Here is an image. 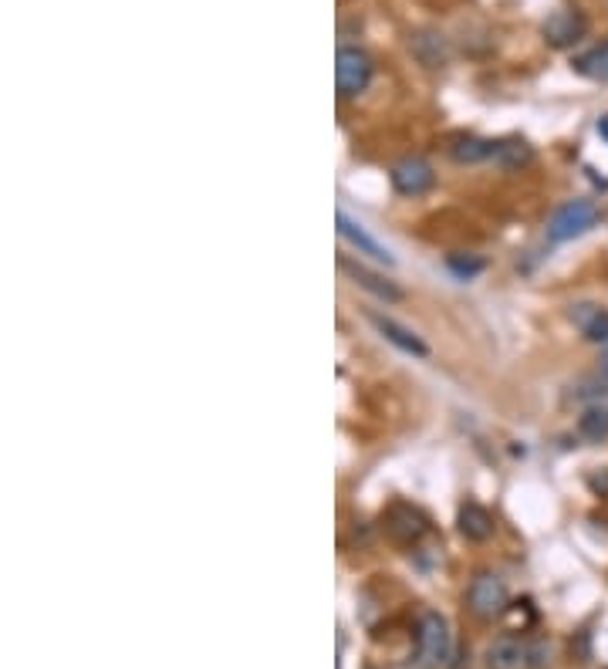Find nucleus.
<instances>
[{
	"label": "nucleus",
	"instance_id": "8",
	"mask_svg": "<svg viewBox=\"0 0 608 669\" xmlns=\"http://www.w3.org/2000/svg\"><path fill=\"white\" fill-rule=\"evenodd\" d=\"M568 318L585 342L608 345V308L595 305V301H578V305H571Z\"/></svg>",
	"mask_w": 608,
	"mask_h": 669
},
{
	"label": "nucleus",
	"instance_id": "3",
	"mask_svg": "<svg viewBox=\"0 0 608 669\" xmlns=\"http://www.w3.org/2000/svg\"><path fill=\"white\" fill-rule=\"evenodd\" d=\"M467 609L477 615V619H497V615L507 612V585L504 578L494 572H480L470 578L467 585Z\"/></svg>",
	"mask_w": 608,
	"mask_h": 669
},
{
	"label": "nucleus",
	"instance_id": "18",
	"mask_svg": "<svg viewBox=\"0 0 608 669\" xmlns=\"http://www.w3.org/2000/svg\"><path fill=\"white\" fill-rule=\"evenodd\" d=\"M446 267L456 274V278H473V274L484 271V261H477V257H463V254H450V261H446Z\"/></svg>",
	"mask_w": 608,
	"mask_h": 669
},
{
	"label": "nucleus",
	"instance_id": "11",
	"mask_svg": "<svg viewBox=\"0 0 608 669\" xmlns=\"http://www.w3.org/2000/svg\"><path fill=\"white\" fill-rule=\"evenodd\" d=\"M369 321L375 328H379V335H386V342H392L396 349H402L406 355H416V359H426L429 355V349H426V342L419 335H413L409 328H402L399 321H392V318H382V315H369Z\"/></svg>",
	"mask_w": 608,
	"mask_h": 669
},
{
	"label": "nucleus",
	"instance_id": "19",
	"mask_svg": "<svg viewBox=\"0 0 608 669\" xmlns=\"http://www.w3.org/2000/svg\"><path fill=\"white\" fill-rule=\"evenodd\" d=\"M551 656H554V646L548 639H538V642H531V669H541V666H548L551 663Z\"/></svg>",
	"mask_w": 608,
	"mask_h": 669
},
{
	"label": "nucleus",
	"instance_id": "15",
	"mask_svg": "<svg viewBox=\"0 0 608 669\" xmlns=\"http://www.w3.org/2000/svg\"><path fill=\"white\" fill-rule=\"evenodd\" d=\"M494 163L500 169H521L534 159V149L527 146L524 139H504V142H494Z\"/></svg>",
	"mask_w": 608,
	"mask_h": 669
},
{
	"label": "nucleus",
	"instance_id": "9",
	"mask_svg": "<svg viewBox=\"0 0 608 669\" xmlns=\"http://www.w3.org/2000/svg\"><path fill=\"white\" fill-rule=\"evenodd\" d=\"M386 531H389V538L392 541H399V544H413V541H419L423 534L429 531V524H426V517L416 511V507H409V504H392L389 507V514H386Z\"/></svg>",
	"mask_w": 608,
	"mask_h": 669
},
{
	"label": "nucleus",
	"instance_id": "4",
	"mask_svg": "<svg viewBox=\"0 0 608 669\" xmlns=\"http://www.w3.org/2000/svg\"><path fill=\"white\" fill-rule=\"evenodd\" d=\"M372 71H375V65H372V58L365 55L362 48H338V55H335V85H338V95L342 98H355V95H362L365 88H369V82H372Z\"/></svg>",
	"mask_w": 608,
	"mask_h": 669
},
{
	"label": "nucleus",
	"instance_id": "2",
	"mask_svg": "<svg viewBox=\"0 0 608 669\" xmlns=\"http://www.w3.org/2000/svg\"><path fill=\"white\" fill-rule=\"evenodd\" d=\"M598 217H602V213H598L595 200H585V196H581V200L561 203L548 220V240L551 244H568V240L585 237L598 223Z\"/></svg>",
	"mask_w": 608,
	"mask_h": 669
},
{
	"label": "nucleus",
	"instance_id": "6",
	"mask_svg": "<svg viewBox=\"0 0 608 669\" xmlns=\"http://www.w3.org/2000/svg\"><path fill=\"white\" fill-rule=\"evenodd\" d=\"M585 31H588V21L578 11H571V7H565V11H554L541 28L544 41H548L551 48H571V44H578L581 38H585Z\"/></svg>",
	"mask_w": 608,
	"mask_h": 669
},
{
	"label": "nucleus",
	"instance_id": "17",
	"mask_svg": "<svg viewBox=\"0 0 608 669\" xmlns=\"http://www.w3.org/2000/svg\"><path fill=\"white\" fill-rule=\"evenodd\" d=\"M578 433L585 436L588 443H602L608 440V409L605 406H592L578 416Z\"/></svg>",
	"mask_w": 608,
	"mask_h": 669
},
{
	"label": "nucleus",
	"instance_id": "20",
	"mask_svg": "<svg viewBox=\"0 0 608 669\" xmlns=\"http://www.w3.org/2000/svg\"><path fill=\"white\" fill-rule=\"evenodd\" d=\"M592 487L598 490V494H608V474L605 477H592Z\"/></svg>",
	"mask_w": 608,
	"mask_h": 669
},
{
	"label": "nucleus",
	"instance_id": "16",
	"mask_svg": "<svg viewBox=\"0 0 608 669\" xmlns=\"http://www.w3.org/2000/svg\"><path fill=\"white\" fill-rule=\"evenodd\" d=\"M450 156L456 159V163H484V159L494 156V142L477 139V136H463V139H456Z\"/></svg>",
	"mask_w": 608,
	"mask_h": 669
},
{
	"label": "nucleus",
	"instance_id": "7",
	"mask_svg": "<svg viewBox=\"0 0 608 669\" xmlns=\"http://www.w3.org/2000/svg\"><path fill=\"white\" fill-rule=\"evenodd\" d=\"M335 223H338V234H342L359 254H369L372 261H379V264H396V257H392L389 247H386V244H379V240H375L372 234H365L362 223H355L345 210H338V213H335Z\"/></svg>",
	"mask_w": 608,
	"mask_h": 669
},
{
	"label": "nucleus",
	"instance_id": "10",
	"mask_svg": "<svg viewBox=\"0 0 608 669\" xmlns=\"http://www.w3.org/2000/svg\"><path fill=\"white\" fill-rule=\"evenodd\" d=\"M487 666L490 669H531V642L500 636L497 642H490Z\"/></svg>",
	"mask_w": 608,
	"mask_h": 669
},
{
	"label": "nucleus",
	"instance_id": "21",
	"mask_svg": "<svg viewBox=\"0 0 608 669\" xmlns=\"http://www.w3.org/2000/svg\"><path fill=\"white\" fill-rule=\"evenodd\" d=\"M598 136L608 142V115H602V119H598Z\"/></svg>",
	"mask_w": 608,
	"mask_h": 669
},
{
	"label": "nucleus",
	"instance_id": "5",
	"mask_svg": "<svg viewBox=\"0 0 608 669\" xmlns=\"http://www.w3.org/2000/svg\"><path fill=\"white\" fill-rule=\"evenodd\" d=\"M392 186H396L399 196H423L436 186V173L426 159L409 156L392 166Z\"/></svg>",
	"mask_w": 608,
	"mask_h": 669
},
{
	"label": "nucleus",
	"instance_id": "22",
	"mask_svg": "<svg viewBox=\"0 0 608 669\" xmlns=\"http://www.w3.org/2000/svg\"><path fill=\"white\" fill-rule=\"evenodd\" d=\"M602 376L608 379V349H605V355H602Z\"/></svg>",
	"mask_w": 608,
	"mask_h": 669
},
{
	"label": "nucleus",
	"instance_id": "13",
	"mask_svg": "<svg viewBox=\"0 0 608 669\" xmlns=\"http://www.w3.org/2000/svg\"><path fill=\"white\" fill-rule=\"evenodd\" d=\"M571 65H575L578 75L588 78V82H608V41L588 48L585 55H578Z\"/></svg>",
	"mask_w": 608,
	"mask_h": 669
},
{
	"label": "nucleus",
	"instance_id": "12",
	"mask_svg": "<svg viewBox=\"0 0 608 669\" xmlns=\"http://www.w3.org/2000/svg\"><path fill=\"white\" fill-rule=\"evenodd\" d=\"M456 524H460V534L467 541H487L494 534V517H490L487 507H480L477 501H467L456 514Z\"/></svg>",
	"mask_w": 608,
	"mask_h": 669
},
{
	"label": "nucleus",
	"instance_id": "14",
	"mask_svg": "<svg viewBox=\"0 0 608 669\" xmlns=\"http://www.w3.org/2000/svg\"><path fill=\"white\" fill-rule=\"evenodd\" d=\"M342 271H348V274H352V281H355V284L369 288L372 294H379V298H386V301H399V298H402V291L396 288V284L386 281V278H379V274H372V271H365L362 264L342 261Z\"/></svg>",
	"mask_w": 608,
	"mask_h": 669
},
{
	"label": "nucleus",
	"instance_id": "1",
	"mask_svg": "<svg viewBox=\"0 0 608 669\" xmlns=\"http://www.w3.org/2000/svg\"><path fill=\"white\" fill-rule=\"evenodd\" d=\"M419 646H416V659L409 663V669H440L450 659L453 639H450V626L440 612L426 609L419 615Z\"/></svg>",
	"mask_w": 608,
	"mask_h": 669
}]
</instances>
